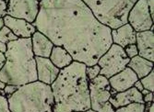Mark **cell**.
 Wrapping results in <instances>:
<instances>
[{"instance_id": "277c9868", "label": "cell", "mask_w": 154, "mask_h": 112, "mask_svg": "<svg viewBox=\"0 0 154 112\" xmlns=\"http://www.w3.org/2000/svg\"><path fill=\"white\" fill-rule=\"evenodd\" d=\"M8 103L11 112H53L51 86L38 80L20 86L8 97Z\"/></svg>"}, {"instance_id": "7c38bea8", "label": "cell", "mask_w": 154, "mask_h": 112, "mask_svg": "<svg viewBox=\"0 0 154 112\" xmlns=\"http://www.w3.org/2000/svg\"><path fill=\"white\" fill-rule=\"evenodd\" d=\"M3 21L4 25L8 27L19 39L32 38V34L36 31V28L33 24L29 23L25 19H20L6 15L3 18Z\"/></svg>"}, {"instance_id": "d590c367", "label": "cell", "mask_w": 154, "mask_h": 112, "mask_svg": "<svg viewBox=\"0 0 154 112\" xmlns=\"http://www.w3.org/2000/svg\"><path fill=\"white\" fill-rule=\"evenodd\" d=\"M3 1H7L8 2V0H3Z\"/></svg>"}, {"instance_id": "9c48e42d", "label": "cell", "mask_w": 154, "mask_h": 112, "mask_svg": "<svg viewBox=\"0 0 154 112\" xmlns=\"http://www.w3.org/2000/svg\"><path fill=\"white\" fill-rule=\"evenodd\" d=\"M40 9L38 0H8L7 15L33 23Z\"/></svg>"}, {"instance_id": "e0dca14e", "label": "cell", "mask_w": 154, "mask_h": 112, "mask_svg": "<svg viewBox=\"0 0 154 112\" xmlns=\"http://www.w3.org/2000/svg\"><path fill=\"white\" fill-rule=\"evenodd\" d=\"M128 67L137 75L138 79H141L153 70V63L137 55L130 59Z\"/></svg>"}, {"instance_id": "4fadbf2b", "label": "cell", "mask_w": 154, "mask_h": 112, "mask_svg": "<svg viewBox=\"0 0 154 112\" xmlns=\"http://www.w3.org/2000/svg\"><path fill=\"white\" fill-rule=\"evenodd\" d=\"M138 80L137 75L129 67H125L121 72L116 74L112 77L108 78L111 87L117 93L129 89L134 86V84Z\"/></svg>"}, {"instance_id": "4dcf8cb0", "label": "cell", "mask_w": 154, "mask_h": 112, "mask_svg": "<svg viewBox=\"0 0 154 112\" xmlns=\"http://www.w3.org/2000/svg\"><path fill=\"white\" fill-rule=\"evenodd\" d=\"M7 48H8L7 44L4 43H2V41H0V52L5 53L7 52Z\"/></svg>"}, {"instance_id": "603a6c76", "label": "cell", "mask_w": 154, "mask_h": 112, "mask_svg": "<svg viewBox=\"0 0 154 112\" xmlns=\"http://www.w3.org/2000/svg\"><path fill=\"white\" fill-rule=\"evenodd\" d=\"M0 112H11L8 108V99L3 90H0Z\"/></svg>"}, {"instance_id": "5b68a950", "label": "cell", "mask_w": 154, "mask_h": 112, "mask_svg": "<svg viewBox=\"0 0 154 112\" xmlns=\"http://www.w3.org/2000/svg\"><path fill=\"white\" fill-rule=\"evenodd\" d=\"M95 18L111 30L128 23L130 9L137 0H82Z\"/></svg>"}, {"instance_id": "44dd1931", "label": "cell", "mask_w": 154, "mask_h": 112, "mask_svg": "<svg viewBox=\"0 0 154 112\" xmlns=\"http://www.w3.org/2000/svg\"><path fill=\"white\" fill-rule=\"evenodd\" d=\"M142 84V86L144 87V89H147L150 92H153L154 91V72H153V70L149 73L146 76H144L143 78L141 79H139Z\"/></svg>"}, {"instance_id": "30bf717a", "label": "cell", "mask_w": 154, "mask_h": 112, "mask_svg": "<svg viewBox=\"0 0 154 112\" xmlns=\"http://www.w3.org/2000/svg\"><path fill=\"white\" fill-rule=\"evenodd\" d=\"M36 62V71H37V80L51 86L58 76L60 69L54 66L49 58L38 57L35 56Z\"/></svg>"}, {"instance_id": "ba28073f", "label": "cell", "mask_w": 154, "mask_h": 112, "mask_svg": "<svg viewBox=\"0 0 154 112\" xmlns=\"http://www.w3.org/2000/svg\"><path fill=\"white\" fill-rule=\"evenodd\" d=\"M128 23L136 32L153 31V19L146 0H137L134 4L128 13Z\"/></svg>"}, {"instance_id": "7a4b0ae2", "label": "cell", "mask_w": 154, "mask_h": 112, "mask_svg": "<svg viewBox=\"0 0 154 112\" xmlns=\"http://www.w3.org/2000/svg\"><path fill=\"white\" fill-rule=\"evenodd\" d=\"M51 88L54 96L53 112H84L91 108L89 80L84 63L73 61L61 69Z\"/></svg>"}, {"instance_id": "e575fe53", "label": "cell", "mask_w": 154, "mask_h": 112, "mask_svg": "<svg viewBox=\"0 0 154 112\" xmlns=\"http://www.w3.org/2000/svg\"><path fill=\"white\" fill-rule=\"evenodd\" d=\"M75 112H82V111H75Z\"/></svg>"}, {"instance_id": "52a82bcc", "label": "cell", "mask_w": 154, "mask_h": 112, "mask_svg": "<svg viewBox=\"0 0 154 112\" xmlns=\"http://www.w3.org/2000/svg\"><path fill=\"white\" fill-rule=\"evenodd\" d=\"M129 61L130 59L125 54L124 48L113 43L99 58L97 64L101 68L100 75L110 78L124 70Z\"/></svg>"}, {"instance_id": "cb8c5ba5", "label": "cell", "mask_w": 154, "mask_h": 112, "mask_svg": "<svg viewBox=\"0 0 154 112\" xmlns=\"http://www.w3.org/2000/svg\"><path fill=\"white\" fill-rule=\"evenodd\" d=\"M124 51H125V54H127V56H128L129 59L135 57V56H137L138 54V51H137V48L136 43L135 44L128 45L127 47L124 48Z\"/></svg>"}, {"instance_id": "f546056e", "label": "cell", "mask_w": 154, "mask_h": 112, "mask_svg": "<svg viewBox=\"0 0 154 112\" xmlns=\"http://www.w3.org/2000/svg\"><path fill=\"white\" fill-rule=\"evenodd\" d=\"M5 61H6V56H5V53L0 52V70L3 67L4 63H5Z\"/></svg>"}, {"instance_id": "d6986e66", "label": "cell", "mask_w": 154, "mask_h": 112, "mask_svg": "<svg viewBox=\"0 0 154 112\" xmlns=\"http://www.w3.org/2000/svg\"><path fill=\"white\" fill-rule=\"evenodd\" d=\"M145 103H131L115 109V112H144Z\"/></svg>"}, {"instance_id": "d6a6232c", "label": "cell", "mask_w": 154, "mask_h": 112, "mask_svg": "<svg viewBox=\"0 0 154 112\" xmlns=\"http://www.w3.org/2000/svg\"><path fill=\"white\" fill-rule=\"evenodd\" d=\"M4 26V21H3V19H1L0 18V29Z\"/></svg>"}, {"instance_id": "f1b7e54d", "label": "cell", "mask_w": 154, "mask_h": 112, "mask_svg": "<svg viewBox=\"0 0 154 112\" xmlns=\"http://www.w3.org/2000/svg\"><path fill=\"white\" fill-rule=\"evenodd\" d=\"M134 87H136L139 92H141L143 89H144V87H143V86H142V84H141V82H140V80H137L135 84H134V86H133Z\"/></svg>"}, {"instance_id": "d4e9b609", "label": "cell", "mask_w": 154, "mask_h": 112, "mask_svg": "<svg viewBox=\"0 0 154 112\" xmlns=\"http://www.w3.org/2000/svg\"><path fill=\"white\" fill-rule=\"evenodd\" d=\"M19 88V87L18 86H14V85H6V87H5V88L3 89V92H4V94H5V96H7V99L8 96H10L13 93H15L16 92V90Z\"/></svg>"}, {"instance_id": "83f0119b", "label": "cell", "mask_w": 154, "mask_h": 112, "mask_svg": "<svg viewBox=\"0 0 154 112\" xmlns=\"http://www.w3.org/2000/svg\"><path fill=\"white\" fill-rule=\"evenodd\" d=\"M147 1V4H148V7H149V13H150V16L152 17L153 19V14H154V0H146Z\"/></svg>"}, {"instance_id": "ac0fdd59", "label": "cell", "mask_w": 154, "mask_h": 112, "mask_svg": "<svg viewBox=\"0 0 154 112\" xmlns=\"http://www.w3.org/2000/svg\"><path fill=\"white\" fill-rule=\"evenodd\" d=\"M49 59L54 66H57L60 70L68 66L73 62V58L71 57L70 53L61 46H54Z\"/></svg>"}, {"instance_id": "484cf974", "label": "cell", "mask_w": 154, "mask_h": 112, "mask_svg": "<svg viewBox=\"0 0 154 112\" xmlns=\"http://www.w3.org/2000/svg\"><path fill=\"white\" fill-rule=\"evenodd\" d=\"M7 9H8V2L0 0V18L3 19L7 15Z\"/></svg>"}, {"instance_id": "3957f363", "label": "cell", "mask_w": 154, "mask_h": 112, "mask_svg": "<svg viewBox=\"0 0 154 112\" xmlns=\"http://www.w3.org/2000/svg\"><path fill=\"white\" fill-rule=\"evenodd\" d=\"M7 46L6 61L0 70V81L18 87L37 81L32 39H18L8 43Z\"/></svg>"}, {"instance_id": "2e32d148", "label": "cell", "mask_w": 154, "mask_h": 112, "mask_svg": "<svg viewBox=\"0 0 154 112\" xmlns=\"http://www.w3.org/2000/svg\"><path fill=\"white\" fill-rule=\"evenodd\" d=\"M32 48L34 56L49 58L54 43L42 32L36 31L32 36Z\"/></svg>"}, {"instance_id": "4316f807", "label": "cell", "mask_w": 154, "mask_h": 112, "mask_svg": "<svg viewBox=\"0 0 154 112\" xmlns=\"http://www.w3.org/2000/svg\"><path fill=\"white\" fill-rule=\"evenodd\" d=\"M143 101L144 103L153 102V92H149L148 94L143 96Z\"/></svg>"}, {"instance_id": "836d02e7", "label": "cell", "mask_w": 154, "mask_h": 112, "mask_svg": "<svg viewBox=\"0 0 154 112\" xmlns=\"http://www.w3.org/2000/svg\"><path fill=\"white\" fill-rule=\"evenodd\" d=\"M84 112H97V111H95V110H93L91 108H89V109H87L86 111H84Z\"/></svg>"}, {"instance_id": "1f68e13d", "label": "cell", "mask_w": 154, "mask_h": 112, "mask_svg": "<svg viewBox=\"0 0 154 112\" xmlns=\"http://www.w3.org/2000/svg\"><path fill=\"white\" fill-rule=\"evenodd\" d=\"M6 85H7V84H5V83L2 82V81H0V90H3V89L5 88Z\"/></svg>"}, {"instance_id": "5bb4252c", "label": "cell", "mask_w": 154, "mask_h": 112, "mask_svg": "<svg viewBox=\"0 0 154 112\" xmlns=\"http://www.w3.org/2000/svg\"><path fill=\"white\" fill-rule=\"evenodd\" d=\"M109 102L112 104L115 108L127 106L131 103H142L143 96L141 93L139 92L136 87H132L129 89L123 91V92H116L115 95H113L109 99Z\"/></svg>"}, {"instance_id": "9a60e30c", "label": "cell", "mask_w": 154, "mask_h": 112, "mask_svg": "<svg viewBox=\"0 0 154 112\" xmlns=\"http://www.w3.org/2000/svg\"><path fill=\"white\" fill-rule=\"evenodd\" d=\"M136 34L137 32L128 23H125L117 29L112 30L111 38L113 43L125 48L128 45L136 43Z\"/></svg>"}, {"instance_id": "7402d4cb", "label": "cell", "mask_w": 154, "mask_h": 112, "mask_svg": "<svg viewBox=\"0 0 154 112\" xmlns=\"http://www.w3.org/2000/svg\"><path fill=\"white\" fill-rule=\"evenodd\" d=\"M100 71H101V68L97 63L91 65V66H86V75H87L88 80L91 81L96 78L100 75Z\"/></svg>"}, {"instance_id": "8fae6325", "label": "cell", "mask_w": 154, "mask_h": 112, "mask_svg": "<svg viewBox=\"0 0 154 112\" xmlns=\"http://www.w3.org/2000/svg\"><path fill=\"white\" fill-rule=\"evenodd\" d=\"M136 45L138 51V56L150 61H154V34L153 31H145L137 32Z\"/></svg>"}, {"instance_id": "8992f818", "label": "cell", "mask_w": 154, "mask_h": 112, "mask_svg": "<svg viewBox=\"0 0 154 112\" xmlns=\"http://www.w3.org/2000/svg\"><path fill=\"white\" fill-rule=\"evenodd\" d=\"M91 108L97 112H115V108L109 102L110 97L116 91L111 87L108 78L99 75L89 81Z\"/></svg>"}, {"instance_id": "ffe728a7", "label": "cell", "mask_w": 154, "mask_h": 112, "mask_svg": "<svg viewBox=\"0 0 154 112\" xmlns=\"http://www.w3.org/2000/svg\"><path fill=\"white\" fill-rule=\"evenodd\" d=\"M18 39L19 38L5 25L0 29V41H2V43L8 44L10 41L16 40Z\"/></svg>"}, {"instance_id": "6da1fadb", "label": "cell", "mask_w": 154, "mask_h": 112, "mask_svg": "<svg viewBox=\"0 0 154 112\" xmlns=\"http://www.w3.org/2000/svg\"><path fill=\"white\" fill-rule=\"evenodd\" d=\"M35 21L36 31L54 46L66 49L73 61L96 64L113 44L112 30L98 20L82 0H42Z\"/></svg>"}, {"instance_id": "8d00e7d4", "label": "cell", "mask_w": 154, "mask_h": 112, "mask_svg": "<svg viewBox=\"0 0 154 112\" xmlns=\"http://www.w3.org/2000/svg\"><path fill=\"white\" fill-rule=\"evenodd\" d=\"M38 1H39V2H40V1H42V0H38Z\"/></svg>"}]
</instances>
